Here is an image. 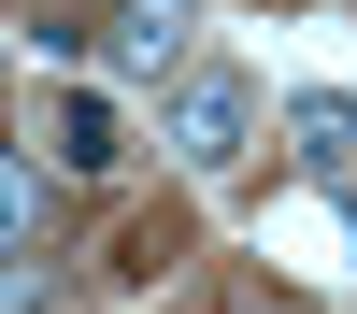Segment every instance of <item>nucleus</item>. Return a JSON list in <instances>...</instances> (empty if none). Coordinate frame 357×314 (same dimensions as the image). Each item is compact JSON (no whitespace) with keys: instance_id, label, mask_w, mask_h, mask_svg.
Instances as JSON below:
<instances>
[{"instance_id":"nucleus-1","label":"nucleus","mask_w":357,"mask_h":314,"mask_svg":"<svg viewBox=\"0 0 357 314\" xmlns=\"http://www.w3.org/2000/svg\"><path fill=\"white\" fill-rule=\"evenodd\" d=\"M158 157L172 171H243L257 157V86L229 72V57H200V72L158 86Z\"/></svg>"},{"instance_id":"nucleus-2","label":"nucleus","mask_w":357,"mask_h":314,"mask_svg":"<svg viewBox=\"0 0 357 314\" xmlns=\"http://www.w3.org/2000/svg\"><path fill=\"white\" fill-rule=\"evenodd\" d=\"M200 0H114L100 15V57H129V72H200Z\"/></svg>"},{"instance_id":"nucleus-3","label":"nucleus","mask_w":357,"mask_h":314,"mask_svg":"<svg viewBox=\"0 0 357 314\" xmlns=\"http://www.w3.org/2000/svg\"><path fill=\"white\" fill-rule=\"evenodd\" d=\"M286 143H301L314 171H343L357 157V100H286Z\"/></svg>"},{"instance_id":"nucleus-4","label":"nucleus","mask_w":357,"mask_h":314,"mask_svg":"<svg viewBox=\"0 0 357 314\" xmlns=\"http://www.w3.org/2000/svg\"><path fill=\"white\" fill-rule=\"evenodd\" d=\"M229 314H314V300H286V285H243V300H229Z\"/></svg>"},{"instance_id":"nucleus-5","label":"nucleus","mask_w":357,"mask_h":314,"mask_svg":"<svg viewBox=\"0 0 357 314\" xmlns=\"http://www.w3.org/2000/svg\"><path fill=\"white\" fill-rule=\"evenodd\" d=\"M100 15H114V0H100Z\"/></svg>"},{"instance_id":"nucleus-6","label":"nucleus","mask_w":357,"mask_h":314,"mask_svg":"<svg viewBox=\"0 0 357 314\" xmlns=\"http://www.w3.org/2000/svg\"><path fill=\"white\" fill-rule=\"evenodd\" d=\"M29 314H43V300H29Z\"/></svg>"}]
</instances>
